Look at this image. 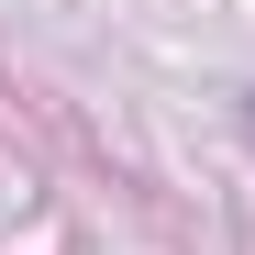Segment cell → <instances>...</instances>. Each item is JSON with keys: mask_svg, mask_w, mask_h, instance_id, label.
<instances>
[{"mask_svg": "<svg viewBox=\"0 0 255 255\" xmlns=\"http://www.w3.org/2000/svg\"><path fill=\"white\" fill-rule=\"evenodd\" d=\"M244 122H255V89H244Z\"/></svg>", "mask_w": 255, "mask_h": 255, "instance_id": "cell-1", "label": "cell"}]
</instances>
